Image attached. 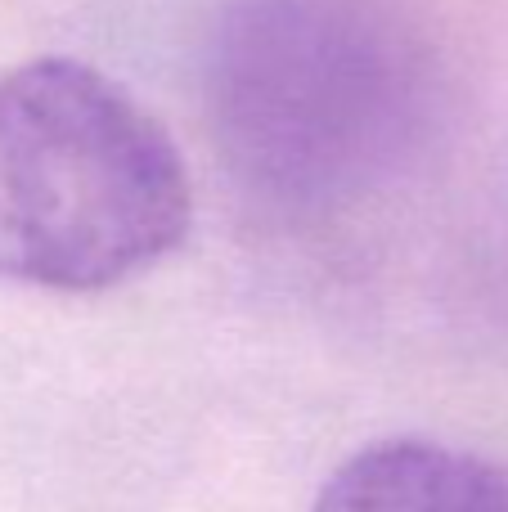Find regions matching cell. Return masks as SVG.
I'll use <instances>...</instances> for the list:
<instances>
[{"label":"cell","mask_w":508,"mask_h":512,"mask_svg":"<svg viewBox=\"0 0 508 512\" xmlns=\"http://www.w3.org/2000/svg\"><path fill=\"white\" fill-rule=\"evenodd\" d=\"M194 216L167 126L77 59L0 68V283L104 292L180 248Z\"/></svg>","instance_id":"1"},{"label":"cell","mask_w":508,"mask_h":512,"mask_svg":"<svg viewBox=\"0 0 508 512\" xmlns=\"http://www.w3.org/2000/svg\"><path fill=\"white\" fill-rule=\"evenodd\" d=\"M212 72L216 113L252 171L333 185L396 135L414 45L383 0H252Z\"/></svg>","instance_id":"2"},{"label":"cell","mask_w":508,"mask_h":512,"mask_svg":"<svg viewBox=\"0 0 508 512\" xmlns=\"http://www.w3.org/2000/svg\"><path fill=\"white\" fill-rule=\"evenodd\" d=\"M311 512H508V468L423 436H392L329 472Z\"/></svg>","instance_id":"3"}]
</instances>
